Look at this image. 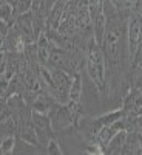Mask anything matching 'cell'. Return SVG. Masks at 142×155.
<instances>
[{
    "mask_svg": "<svg viewBox=\"0 0 142 155\" xmlns=\"http://www.w3.org/2000/svg\"><path fill=\"white\" fill-rule=\"evenodd\" d=\"M85 70L93 82L96 92L104 98L107 95V68H105V58L102 53L100 45L90 37L85 47Z\"/></svg>",
    "mask_w": 142,
    "mask_h": 155,
    "instance_id": "1",
    "label": "cell"
},
{
    "mask_svg": "<svg viewBox=\"0 0 142 155\" xmlns=\"http://www.w3.org/2000/svg\"><path fill=\"white\" fill-rule=\"evenodd\" d=\"M48 116L51 120V126H53L54 132H62L65 129L71 127L73 124H77L82 118V109L79 102L70 101L67 104H60L56 102L48 112Z\"/></svg>",
    "mask_w": 142,
    "mask_h": 155,
    "instance_id": "2",
    "label": "cell"
},
{
    "mask_svg": "<svg viewBox=\"0 0 142 155\" xmlns=\"http://www.w3.org/2000/svg\"><path fill=\"white\" fill-rule=\"evenodd\" d=\"M140 31H142V11L134 9L127 17V50H128V61H130V64L134 56V51L140 37Z\"/></svg>",
    "mask_w": 142,
    "mask_h": 155,
    "instance_id": "3",
    "label": "cell"
},
{
    "mask_svg": "<svg viewBox=\"0 0 142 155\" xmlns=\"http://www.w3.org/2000/svg\"><path fill=\"white\" fill-rule=\"evenodd\" d=\"M31 118H33L34 130H36L39 141H40L42 146L46 147V143L49 141V138H53V132H54L48 113H40V112L31 110Z\"/></svg>",
    "mask_w": 142,
    "mask_h": 155,
    "instance_id": "4",
    "label": "cell"
},
{
    "mask_svg": "<svg viewBox=\"0 0 142 155\" xmlns=\"http://www.w3.org/2000/svg\"><path fill=\"white\" fill-rule=\"evenodd\" d=\"M67 3L68 2H65V0H57L53 5V8L46 14V28L45 30H57L59 28L60 20L63 17V12H65V8H67Z\"/></svg>",
    "mask_w": 142,
    "mask_h": 155,
    "instance_id": "5",
    "label": "cell"
},
{
    "mask_svg": "<svg viewBox=\"0 0 142 155\" xmlns=\"http://www.w3.org/2000/svg\"><path fill=\"white\" fill-rule=\"evenodd\" d=\"M121 153L122 155H130V153L140 155V150H139V129L127 130V137H125Z\"/></svg>",
    "mask_w": 142,
    "mask_h": 155,
    "instance_id": "6",
    "label": "cell"
},
{
    "mask_svg": "<svg viewBox=\"0 0 142 155\" xmlns=\"http://www.w3.org/2000/svg\"><path fill=\"white\" fill-rule=\"evenodd\" d=\"M127 137V130H119L118 134H114L111 137V140L105 144L104 147V153H110V155H119L124 146V141Z\"/></svg>",
    "mask_w": 142,
    "mask_h": 155,
    "instance_id": "7",
    "label": "cell"
},
{
    "mask_svg": "<svg viewBox=\"0 0 142 155\" xmlns=\"http://www.w3.org/2000/svg\"><path fill=\"white\" fill-rule=\"evenodd\" d=\"M110 2L116 6V9L121 14H124L127 17L130 16V12H133L139 6V0H110Z\"/></svg>",
    "mask_w": 142,
    "mask_h": 155,
    "instance_id": "8",
    "label": "cell"
},
{
    "mask_svg": "<svg viewBox=\"0 0 142 155\" xmlns=\"http://www.w3.org/2000/svg\"><path fill=\"white\" fill-rule=\"evenodd\" d=\"M82 90H84L82 76H80V73H76L73 76V82H71V88H70V101L79 102L82 98Z\"/></svg>",
    "mask_w": 142,
    "mask_h": 155,
    "instance_id": "9",
    "label": "cell"
},
{
    "mask_svg": "<svg viewBox=\"0 0 142 155\" xmlns=\"http://www.w3.org/2000/svg\"><path fill=\"white\" fill-rule=\"evenodd\" d=\"M16 135H6L0 140V150L2 153H11L14 152V146H16Z\"/></svg>",
    "mask_w": 142,
    "mask_h": 155,
    "instance_id": "10",
    "label": "cell"
},
{
    "mask_svg": "<svg viewBox=\"0 0 142 155\" xmlns=\"http://www.w3.org/2000/svg\"><path fill=\"white\" fill-rule=\"evenodd\" d=\"M46 153H51V155H60L62 153L60 144L54 138H49V141L46 143Z\"/></svg>",
    "mask_w": 142,
    "mask_h": 155,
    "instance_id": "11",
    "label": "cell"
},
{
    "mask_svg": "<svg viewBox=\"0 0 142 155\" xmlns=\"http://www.w3.org/2000/svg\"><path fill=\"white\" fill-rule=\"evenodd\" d=\"M6 62H8V51L5 48H2V50H0V76L5 74Z\"/></svg>",
    "mask_w": 142,
    "mask_h": 155,
    "instance_id": "12",
    "label": "cell"
},
{
    "mask_svg": "<svg viewBox=\"0 0 142 155\" xmlns=\"http://www.w3.org/2000/svg\"><path fill=\"white\" fill-rule=\"evenodd\" d=\"M57 2V0H45V11H46V14L49 12V9L53 8V5Z\"/></svg>",
    "mask_w": 142,
    "mask_h": 155,
    "instance_id": "13",
    "label": "cell"
},
{
    "mask_svg": "<svg viewBox=\"0 0 142 155\" xmlns=\"http://www.w3.org/2000/svg\"><path fill=\"white\" fill-rule=\"evenodd\" d=\"M8 3V0H0V6H2V5H6Z\"/></svg>",
    "mask_w": 142,
    "mask_h": 155,
    "instance_id": "14",
    "label": "cell"
},
{
    "mask_svg": "<svg viewBox=\"0 0 142 155\" xmlns=\"http://www.w3.org/2000/svg\"><path fill=\"white\" fill-rule=\"evenodd\" d=\"M139 132H140V135H142V127H140V129H139Z\"/></svg>",
    "mask_w": 142,
    "mask_h": 155,
    "instance_id": "15",
    "label": "cell"
},
{
    "mask_svg": "<svg viewBox=\"0 0 142 155\" xmlns=\"http://www.w3.org/2000/svg\"><path fill=\"white\" fill-rule=\"evenodd\" d=\"M65 2H68V0H65Z\"/></svg>",
    "mask_w": 142,
    "mask_h": 155,
    "instance_id": "16",
    "label": "cell"
}]
</instances>
